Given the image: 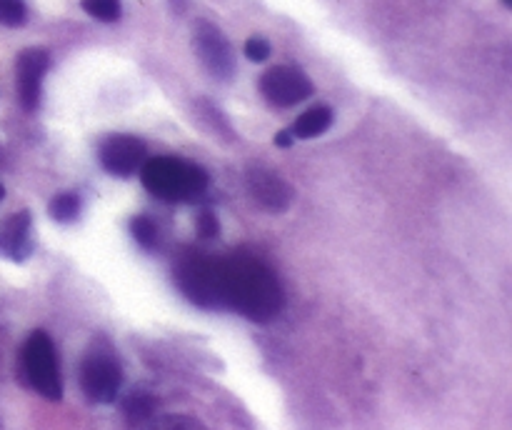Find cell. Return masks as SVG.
Returning a JSON list of instances; mask_svg holds the SVG:
<instances>
[{"label": "cell", "instance_id": "obj_1", "mask_svg": "<svg viewBox=\"0 0 512 430\" xmlns=\"http://www.w3.org/2000/svg\"><path fill=\"white\" fill-rule=\"evenodd\" d=\"M285 305L278 275L253 255L213 260V310H233L253 323H270Z\"/></svg>", "mask_w": 512, "mask_h": 430}, {"label": "cell", "instance_id": "obj_2", "mask_svg": "<svg viewBox=\"0 0 512 430\" xmlns=\"http://www.w3.org/2000/svg\"><path fill=\"white\" fill-rule=\"evenodd\" d=\"M138 173L145 190L165 203H198L210 188V175L205 173V168L170 155L145 160Z\"/></svg>", "mask_w": 512, "mask_h": 430}, {"label": "cell", "instance_id": "obj_3", "mask_svg": "<svg viewBox=\"0 0 512 430\" xmlns=\"http://www.w3.org/2000/svg\"><path fill=\"white\" fill-rule=\"evenodd\" d=\"M20 375L45 400L63 398V378L55 345L45 330H33L20 348Z\"/></svg>", "mask_w": 512, "mask_h": 430}, {"label": "cell", "instance_id": "obj_4", "mask_svg": "<svg viewBox=\"0 0 512 430\" xmlns=\"http://www.w3.org/2000/svg\"><path fill=\"white\" fill-rule=\"evenodd\" d=\"M123 385V365L115 355L113 345L100 335L85 350L80 363V388L90 403L110 405L120 393Z\"/></svg>", "mask_w": 512, "mask_h": 430}, {"label": "cell", "instance_id": "obj_5", "mask_svg": "<svg viewBox=\"0 0 512 430\" xmlns=\"http://www.w3.org/2000/svg\"><path fill=\"white\" fill-rule=\"evenodd\" d=\"M193 50L198 55L200 65L213 75L215 80L235 78V53L230 40L225 38L223 30L210 20H195L193 25Z\"/></svg>", "mask_w": 512, "mask_h": 430}, {"label": "cell", "instance_id": "obj_6", "mask_svg": "<svg viewBox=\"0 0 512 430\" xmlns=\"http://www.w3.org/2000/svg\"><path fill=\"white\" fill-rule=\"evenodd\" d=\"M213 260L203 250H188L173 265V280L193 305L213 310Z\"/></svg>", "mask_w": 512, "mask_h": 430}, {"label": "cell", "instance_id": "obj_7", "mask_svg": "<svg viewBox=\"0 0 512 430\" xmlns=\"http://www.w3.org/2000/svg\"><path fill=\"white\" fill-rule=\"evenodd\" d=\"M313 83L295 65H273L260 78V93L275 108H293L313 95Z\"/></svg>", "mask_w": 512, "mask_h": 430}, {"label": "cell", "instance_id": "obj_8", "mask_svg": "<svg viewBox=\"0 0 512 430\" xmlns=\"http://www.w3.org/2000/svg\"><path fill=\"white\" fill-rule=\"evenodd\" d=\"M100 165L115 178H130L148 160V145L135 135H108L98 148Z\"/></svg>", "mask_w": 512, "mask_h": 430}, {"label": "cell", "instance_id": "obj_9", "mask_svg": "<svg viewBox=\"0 0 512 430\" xmlns=\"http://www.w3.org/2000/svg\"><path fill=\"white\" fill-rule=\"evenodd\" d=\"M245 190L260 208L270 210V213H283L295 198L293 185L263 165H253V168L245 170Z\"/></svg>", "mask_w": 512, "mask_h": 430}, {"label": "cell", "instance_id": "obj_10", "mask_svg": "<svg viewBox=\"0 0 512 430\" xmlns=\"http://www.w3.org/2000/svg\"><path fill=\"white\" fill-rule=\"evenodd\" d=\"M50 68V53L45 48H25L15 60L18 98L25 113H35L43 95V78Z\"/></svg>", "mask_w": 512, "mask_h": 430}, {"label": "cell", "instance_id": "obj_11", "mask_svg": "<svg viewBox=\"0 0 512 430\" xmlns=\"http://www.w3.org/2000/svg\"><path fill=\"white\" fill-rule=\"evenodd\" d=\"M33 218L28 210H18V213L8 215L0 223V255L13 263H23L33 255Z\"/></svg>", "mask_w": 512, "mask_h": 430}, {"label": "cell", "instance_id": "obj_12", "mask_svg": "<svg viewBox=\"0 0 512 430\" xmlns=\"http://www.w3.org/2000/svg\"><path fill=\"white\" fill-rule=\"evenodd\" d=\"M120 410H123L125 420L130 425H150L155 413H158V398L150 390L135 388L125 395L123 403H120Z\"/></svg>", "mask_w": 512, "mask_h": 430}, {"label": "cell", "instance_id": "obj_13", "mask_svg": "<svg viewBox=\"0 0 512 430\" xmlns=\"http://www.w3.org/2000/svg\"><path fill=\"white\" fill-rule=\"evenodd\" d=\"M330 125H333V110H330L328 105H315V108L305 110V113L295 120L290 133L300 140H310L323 135Z\"/></svg>", "mask_w": 512, "mask_h": 430}, {"label": "cell", "instance_id": "obj_14", "mask_svg": "<svg viewBox=\"0 0 512 430\" xmlns=\"http://www.w3.org/2000/svg\"><path fill=\"white\" fill-rule=\"evenodd\" d=\"M80 210H83V200H80L78 193L68 190V193H58L48 205L50 218L58 220V223L68 225L75 223L80 218Z\"/></svg>", "mask_w": 512, "mask_h": 430}, {"label": "cell", "instance_id": "obj_15", "mask_svg": "<svg viewBox=\"0 0 512 430\" xmlns=\"http://www.w3.org/2000/svg\"><path fill=\"white\" fill-rule=\"evenodd\" d=\"M130 235H133L135 243H138L140 248L145 250L158 248V240H160L158 225H155L148 215H135V218L130 220Z\"/></svg>", "mask_w": 512, "mask_h": 430}, {"label": "cell", "instance_id": "obj_16", "mask_svg": "<svg viewBox=\"0 0 512 430\" xmlns=\"http://www.w3.org/2000/svg\"><path fill=\"white\" fill-rule=\"evenodd\" d=\"M80 8L90 15V18L100 20V23H115L123 15V5L120 0H80Z\"/></svg>", "mask_w": 512, "mask_h": 430}, {"label": "cell", "instance_id": "obj_17", "mask_svg": "<svg viewBox=\"0 0 512 430\" xmlns=\"http://www.w3.org/2000/svg\"><path fill=\"white\" fill-rule=\"evenodd\" d=\"M28 20V8L23 0H0V25L5 28H20Z\"/></svg>", "mask_w": 512, "mask_h": 430}, {"label": "cell", "instance_id": "obj_18", "mask_svg": "<svg viewBox=\"0 0 512 430\" xmlns=\"http://www.w3.org/2000/svg\"><path fill=\"white\" fill-rule=\"evenodd\" d=\"M195 230H198L200 238H218L220 235V220L213 210H200L198 218H195Z\"/></svg>", "mask_w": 512, "mask_h": 430}, {"label": "cell", "instance_id": "obj_19", "mask_svg": "<svg viewBox=\"0 0 512 430\" xmlns=\"http://www.w3.org/2000/svg\"><path fill=\"white\" fill-rule=\"evenodd\" d=\"M270 53H273V48H270L268 40L260 38V35H255V38H250L248 43H245V55H248V60H253V63H263V60L270 58Z\"/></svg>", "mask_w": 512, "mask_h": 430}, {"label": "cell", "instance_id": "obj_20", "mask_svg": "<svg viewBox=\"0 0 512 430\" xmlns=\"http://www.w3.org/2000/svg\"><path fill=\"white\" fill-rule=\"evenodd\" d=\"M150 425L155 428H203V423L198 420H190V418H168V420H153Z\"/></svg>", "mask_w": 512, "mask_h": 430}, {"label": "cell", "instance_id": "obj_21", "mask_svg": "<svg viewBox=\"0 0 512 430\" xmlns=\"http://www.w3.org/2000/svg\"><path fill=\"white\" fill-rule=\"evenodd\" d=\"M293 140L295 135L290 133V130H280V133L275 135V145H278V148H293Z\"/></svg>", "mask_w": 512, "mask_h": 430}, {"label": "cell", "instance_id": "obj_22", "mask_svg": "<svg viewBox=\"0 0 512 430\" xmlns=\"http://www.w3.org/2000/svg\"><path fill=\"white\" fill-rule=\"evenodd\" d=\"M170 5H175V13H183L185 0H170Z\"/></svg>", "mask_w": 512, "mask_h": 430}, {"label": "cell", "instance_id": "obj_23", "mask_svg": "<svg viewBox=\"0 0 512 430\" xmlns=\"http://www.w3.org/2000/svg\"><path fill=\"white\" fill-rule=\"evenodd\" d=\"M3 198H5V188H3V183H0V203H3Z\"/></svg>", "mask_w": 512, "mask_h": 430}, {"label": "cell", "instance_id": "obj_24", "mask_svg": "<svg viewBox=\"0 0 512 430\" xmlns=\"http://www.w3.org/2000/svg\"><path fill=\"white\" fill-rule=\"evenodd\" d=\"M503 3H505V5H508V8H512V0H503Z\"/></svg>", "mask_w": 512, "mask_h": 430}]
</instances>
